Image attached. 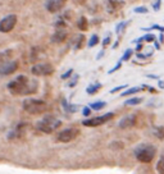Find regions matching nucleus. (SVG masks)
<instances>
[{
	"label": "nucleus",
	"mask_w": 164,
	"mask_h": 174,
	"mask_svg": "<svg viewBox=\"0 0 164 174\" xmlns=\"http://www.w3.org/2000/svg\"><path fill=\"white\" fill-rule=\"evenodd\" d=\"M7 88L12 95H30L37 91V81L30 79L26 76H18L7 84Z\"/></svg>",
	"instance_id": "1"
},
{
	"label": "nucleus",
	"mask_w": 164,
	"mask_h": 174,
	"mask_svg": "<svg viewBox=\"0 0 164 174\" xmlns=\"http://www.w3.org/2000/svg\"><path fill=\"white\" fill-rule=\"evenodd\" d=\"M22 108L23 110L27 111L28 114H32V115H37V114H42L48 110V104H46L44 100H40V99H26L23 100L22 103Z\"/></svg>",
	"instance_id": "2"
},
{
	"label": "nucleus",
	"mask_w": 164,
	"mask_h": 174,
	"mask_svg": "<svg viewBox=\"0 0 164 174\" xmlns=\"http://www.w3.org/2000/svg\"><path fill=\"white\" fill-rule=\"evenodd\" d=\"M62 126V121L53 115H45L41 121L36 123V128L42 133H53Z\"/></svg>",
	"instance_id": "3"
},
{
	"label": "nucleus",
	"mask_w": 164,
	"mask_h": 174,
	"mask_svg": "<svg viewBox=\"0 0 164 174\" xmlns=\"http://www.w3.org/2000/svg\"><path fill=\"white\" fill-rule=\"evenodd\" d=\"M134 154H135L136 159L139 161H141V163H150V161H153L155 154H157V149L153 145L142 144V145H139L134 150Z\"/></svg>",
	"instance_id": "4"
},
{
	"label": "nucleus",
	"mask_w": 164,
	"mask_h": 174,
	"mask_svg": "<svg viewBox=\"0 0 164 174\" xmlns=\"http://www.w3.org/2000/svg\"><path fill=\"white\" fill-rule=\"evenodd\" d=\"M113 117H114L113 113H107L104 115H99V117H95V118H89V119H85V121L82 122V126H85V127H99L101 124H104V123H107L108 121H110Z\"/></svg>",
	"instance_id": "5"
},
{
	"label": "nucleus",
	"mask_w": 164,
	"mask_h": 174,
	"mask_svg": "<svg viewBox=\"0 0 164 174\" xmlns=\"http://www.w3.org/2000/svg\"><path fill=\"white\" fill-rule=\"evenodd\" d=\"M78 134H80V129L76 128V127H71V128H65L62 131V132L58 133L57 140L59 142H71L72 140H75Z\"/></svg>",
	"instance_id": "6"
},
{
	"label": "nucleus",
	"mask_w": 164,
	"mask_h": 174,
	"mask_svg": "<svg viewBox=\"0 0 164 174\" xmlns=\"http://www.w3.org/2000/svg\"><path fill=\"white\" fill-rule=\"evenodd\" d=\"M17 25V15L15 14H9L7 17H4L0 21V32L3 33H8Z\"/></svg>",
	"instance_id": "7"
},
{
	"label": "nucleus",
	"mask_w": 164,
	"mask_h": 174,
	"mask_svg": "<svg viewBox=\"0 0 164 174\" xmlns=\"http://www.w3.org/2000/svg\"><path fill=\"white\" fill-rule=\"evenodd\" d=\"M54 72V67L50 63H38L31 68V73L35 76H49Z\"/></svg>",
	"instance_id": "8"
},
{
	"label": "nucleus",
	"mask_w": 164,
	"mask_h": 174,
	"mask_svg": "<svg viewBox=\"0 0 164 174\" xmlns=\"http://www.w3.org/2000/svg\"><path fill=\"white\" fill-rule=\"evenodd\" d=\"M18 69V61L17 60H10L8 63L0 65V74L1 76H8L14 73Z\"/></svg>",
	"instance_id": "9"
},
{
	"label": "nucleus",
	"mask_w": 164,
	"mask_h": 174,
	"mask_svg": "<svg viewBox=\"0 0 164 174\" xmlns=\"http://www.w3.org/2000/svg\"><path fill=\"white\" fill-rule=\"evenodd\" d=\"M136 121H137V118H136L135 114H128L120 119L118 126L119 128H131V127H134L136 124Z\"/></svg>",
	"instance_id": "10"
},
{
	"label": "nucleus",
	"mask_w": 164,
	"mask_h": 174,
	"mask_svg": "<svg viewBox=\"0 0 164 174\" xmlns=\"http://www.w3.org/2000/svg\"><path fill=\"white\" fill-rule=\"evenodd\" d=\"M45 6L50 13H57L64 6V1L63 0H52V1H46Z\"/></svg>",
	"instance_id": "11"
},
{
	"label": "nucleus",
	"mask_w": 164,
	"mask_h": 174,
	"mask_svg": "<svg viewBox=\"0 0 164 174\" xmlns=\"http://www.w3.org/2000/svg\"><path fill=\"white\" fill-rule=\"evenodd\" d=\"M26 126L27 124H23V123H22V124H18L13 131H12V132L8 133V138H9V140H13V138H18V137L23 136V134H25Z\"/></svg>",
	"instance_id": "12"
},
{
	"label": "nucleus",
	"mask_w": 164,
	"mask_h": 174,
	"mask_svg": "<svg viewBox=\"0 0 164 174\" xmlns=\"http://www.w3.org/2000/svg\"><path fill=\"white\" fill-rule=\"evenodd\" d=\"M65 37H67V31L65 30H57L55 33H53L52 36V42H55V44H59V42L64 41Z\"/></svg>",
	"instance_id": "13"
},
{
	"label": "nucleus",
	"mask_w": 164,
	"mask_h": 174,
	"mask_svg": "<svg viewBox=\"0 0 164 174\" xmlns=\"http://www.w3.org/2000/svg\"><path fill=\"white\" fill-rule=\"evenodd\" d=\"M62 106L67 113H76L77 109H78V106L76 104H69L65 99H62Z\"/></svg>",
	"instance_id": "14"
},
{
	"label": "nucleus",
	"mask_w": 164,
	"mask_h": 174,
	"mask_svg": "<svg viewBox=\"0 0 164 174\" xmlns=\"http://www.w3.org/2000/svg\"><path fill=\"white\" fill-rule=\"evenodd\" d=\"M13 55V50H5V51H1L0 53V65L8 63V61H10V58Z\"/></svg>",
	"instance_id": "15"
},
{
	"label": "nucleus",
	"mask_w": 164,
	"mask_h": 174,
	"mask_svg": "<svg viewBox=\"0 0 164 174\" xmlns=\"http://www.w3.org/2000/svg\"><path fill=\"white\" fill-rule=\"evenodd\" d=\"M103 87V84H101L100 82H96V83H91L90 86L86 88V92H87L89 95H94V94H96L97 91L100 90V88Z\"/></svg>",
	"instance_id": "16"
},
{
	"label": "nucleus",
	"mask_w": 164,
	"mask_h": 174,
	"mask_svg": "<svg viewBox=\"0 0 164 174\" xmlns=\"http://www.w3.org/2000/svg\"><path fill=\"white\" fill-rule=\"evenodd\" d=\"M107 105V103L105 101H95V103H91V104H89V108L91 110H96V111H99L101 110L103 108Z\"/></svg>",
	"instance_id": "17"
},
{
	"label": "nucleus",
	"mask_w": 164,
	"mask_h": 174,
	"mask_svg": "<svg viewBox=\"0 0 164 174\" xmlns=\"http://www.w3.org/2000/svg\"><path fill=\"white\" fill-rule=\"evenodd\" d=\"M142 41L154 42L155 41V35L154 33H146V35H144L142 37H140V38H137V40H135V42H142Z\"/></svg>",
	"instance_id": "18"
},
{
	"label": "nucleus",
	"mask_w": 164,
	"mask_h": 174,
	"mask_svg": "<svg viewBox=\"0 0 164 174\" xmlns=\"http://www.w3.org/2000/svg\"><path fill=\"white\" fill-rule=\"evenodd\" d=\"M77 27L81 30V31H86L87 30V19H86V17H80L78 21H77Z\"/></svg>",
	"instance_id": "19"
},
{
	"label": "nucleus",
	"mask_w": 164,
	"mask_h": 174,
	"mask_svg": "<svg viewBox=\"0 0 164 174\" xmlns=\"http://www.w3.org/2000/svg\"><path fill=\"white\" fill-rule=\"evenodd\" d=\"M141 91V87H131L128 88V90L123 91L122 94H120V96H128V95H134V94H137V92Z\"/></svg>",
	"instance_id": "20"
},
{
	"label": "nucleus",
	"mask_w": 164,
	"mask_h": 174,
	"mask_svg": "<svg viewBox=\"0 0 164 174\" xmlns=\"http://www.w3.org/2000/svg\"><path fill=\"white\" fill-rule=\"evenodd\" d=\"M142 103V99L141 97H132V99H128L126 103H124V105H139V104Z\"/></svg>",
	"instance_id": "21"
},
{
	"label": "nucleus",
	"mask_w": 164,
	"mask_h": 174,
	"mask_svg": "<svg viewBox=\"0 0 164 174\" xmlns=\"http://www.w3.org/2000/svg\"><path fill=\"white\" fill-rule=\"evenodd\" d=\"M97 44H99V36H97V35H92L91 38H90V41H89V44H87V46L89 48H94V46H96Z\"/></svg>",
	"instance_id": "22"
},
{
	"label": "nucleus",
	"mask_w": 164,
	"mask_h": 174,
	"mask_svg": "<svg viewBox=\"0 0 164 174\" xmlns=\"http://www.w3.org/2000/svg\"><path fill=\"white\" fill-rule=\"evenodd\" d=\"M157 170L159 172V174H164V155L159 159V161L157 163Z\"/></svg>",
	"instance_id": "23"
},
{
	"label": "nucleus",
	"mask_w": 164,
	"mask_h": 174,
	"mask_svg": "<svg viewBox=\"0 0 164 174\" xmlns=\"http://www.w3.org/2000/svg\"><path fill=\"white\" fill-rule=\"evenodd\" d=\"M132 54H134V50H132V49H127L126 51H124V54L122 55V58H120V60H122V61L130 60V58L132 56Z\"/></svg>",
	"instance_id": "24"
},
{
	"label": "nucleus",
	"mask_w": 164,
	"mask_h": 174,
	"mask_svg": "<svg viewBox=\"0 0 164 174\" xmlns=\"http://www.w3.org/2000/svg\"><path fill=\"white\" fill-rule=\"evenodd\" d=\"M126 27H127V22H120V23H118V26L115 27V33L117 35H120V33H122V31H124Z\"/></svg>",
	"instance_id": "25"
},
{
	"label": "nucleus",
	"mask_w": 164,
	"mask_h": 174,
	"mask_svg": "<svg viewBox=\"0 0 164 174\" xmlns=\"http://www.w3.org/2000/svg\"><path fill=\"white\" fill-rule=\"evenodd\" d=\"M141 30H142V31H153V30H158V31H160V33L164 32V27L159 26V25H153V26L147 27V28H141Z\"/></svg>",
	"instance_id": "26"
},
{
	"label": "nucleus",
	"mask_w": 164,
	"mask_h": 174,
	"mask_svg": "<svg viewBox=\"0 0 164 174\" xmlns=\"http://www.w3.org/2000/svg\"><path fill=\"white\" fill-rule=\"evenodd\" d=\"M134 12L135 13H137V14H145V13H147V8L146 6H137V8H135L134 9Z\"/></svg>",
	"instance_id": "27"
},
{
	"label": "nucleus",
	"mask_w": 164,
	"mask_h": 174,
	"mask_svg": "<svg viewBox=\"0 0 164 174\" xmlns=\"http://www.w3.org/2000/svg\"><path fill=\"white\" fill-rule=\"evenodd\" d=\"M78 74H73V78L71 79V82L68 83V87H75L76 84H77V82H78Z\"/></svg>",
	"instance_id": "28"
},
{
	"label": "nucleus",
	"mask_w": 164,
	"mask_h": 174,
	"mask_svg": "<svg viewBox=\"0 0 164 174\" xmlns=\"http://www.w3.org/2000/svg\"><path fill=\"white\" fill-rule=\"evenodd\" d=\"M151 55H153V51H149L146 55H145V54H142V53H137V54H136V56H137L139 59H144V60L147 59V58L151 56Z\"/></svg>",
	"instance_id": "29"
},
{
	"label": "nucleus",
	"mask_w": 164,
	"mask_h": 174,
	"mask_svg": "<svg viewBox=\"0 0 164 174\" xmlns=\"http://www.w3.org/2000/svg\"><path fill=\"white\" fill-rule=\"evenodd\" d=\"M120 65H122V60H119V61H118V63H117V64H115V67H113L112 69H109V71H108V74H112V73H114V72H117V71H118V69L120 68Z\"/></svg>",
	"instance_id": "30"
},
{
	"label": "nucleus",
	"mask_w": 164,
	"mask_h": 174,
	"mask_svg": "<svg viewBox=\"0 0 164 174\" xmlns=\"http://www.w3.org/2000/svg\"><path fill=\"white\" fill-rule=\"evenodd\" d=\"M127 87H128L127 84H120V86H118V87L112 88V90H110V94H115V92H118V91H120V90H124V88H127Z\"/></svg>",
	"instance_id": "31"
},
{
	"label": "nucleus",
	"mask_w": 164,
	"mask_h": 174,
	"mask_svg": "<svg viewBox=\"0 0 164 174\" xmlns=\"http://www.w3.org/2000/svg\"><path fill=\"white\" fill-rule=\"evenodd\" d=\"M72 76H73V69L71 68V69H68L64 74H62V79H67V78H69V77H72Z\"/></svg>",
	"instance_id": "32"
},
{
	"label": "nucleus",
	"mask_w": 164,
	"mask_h": 174,
	"mask_svg": "<svg viewBox=\"0 0 164 174\" xmlns=\"http://www.w3.org/2000/svg\"><path fill=\"white\" fill-rule=\"evenodd\" d=\"M82 115H83V117H89V115H91V109H90L89 106H83L82 108Z\"/></svg>",
	"instance_id": "33"
},
{
	"label": "nucleus",
	"mask_w": 164,
	"mask_h": 174,
	"mask_svg": "<svg viewBox=\"0 0 164 174\" xmlns=\"http://www.w3.org/2000/svg\"><path fill=\"white\" fill-rule=\"evenodd\" d=\"M160 6H162V1H160V0H157V1L153 3V9L155 12H158L159 9H160Z\"/></svg>",
	"instance_id": "34"
},
{
	"label": "nucleus",
	"mask_w": 164,
	"mask_h": 174,
	"mask_svg": "<svg viewBox=\"0 0 164 174\" xmlns=\"http://www.w3.org/2000/svg\"><path fill=\"white\" fill-rule=\"evenodd\" d=\"M83 40H85V36H83V35H80L78 40H77V45L75 46V48H76V49H80V48H81V44L83 42Z\"/></svg>",
	"instance_id": "35"
},
{
	"label": "nucleus",
	"mask_w": 164,
	"mask_h": 174,
	"mask_svg": "<svg viewBox=\"0 0 164 174\" xmlns=\"http://www.w3.org/2000/svg\"><path fill=\"white\" fill-rule=\"evenodd\" d=\"M155 132H157L158 137L160 138V140H164V134H163V129L162 128H155Z\"/></svg>",
	"instance_id": "36"
},
{
	"label": "nucleus",
	"mask_w": 164,
	"mask_h": 174,
	"mask_svg": "<svg viewBox=\"0 0 164 174\" xmlns=\"http://www.w3.org/2000/svg\"><path fill=\"white\" fill-rule=\"evenodd\" d=\"M109 42H110V35H108L107 37L103 40V46H107V45H109Z\"/></svg>",
	"instance_id": "37"
},
{
	"label": "nucleus",
	"mask_w": 164,
	"mask_h": 174,
	"mask_svg": "<svg viewBox=\"0 0 164 174\" xmlns=\"http://www.w3.org/2000/svg\"><path fill=\"white\" fill-rule=\"evenodd\" d=\"M159 42H160V44H164V35L163 33L159 35Z\"/></svg>",
	"instance_id": "38"
},
{
	"label": "nucleus",
	"mask_w": 164,
	"mask_h": 174,
	"mask_svg": "<svg viewBox=\"0 0 164 174\" xmlns=\"http://www.w3.org/2000/svg\"><path fill=\"white\" fill-rule=\"evenodd\" d=\"M147 77L151 79H159V76H155V74H147Z\"/></svg>",
	"instance_id": "39"
},
{
	"label": "nucleus",
	"mask_w": 164,
	"mask_h": 174,
	"mask_svg": "<svg viewBox=\"0 0 164 174\" xmlns=\"http://www.w3.org/2000/svg\"><path fill=\"white\" fill-rule=\"evenodd\" d=\"M104 55V50H101V51H99V54H97V56H96V59H100L101 56Z\"/></svg>",
	"instance_id": "40"
},
{
	"label": "nucleus",
	"mask_w": 164,
	"mask_h": 174,
	"mask_svg": "<svg viewBox=\"0 0 164 174\" xmlns=\"http://www.w3.org/2000/svg\"><path fill=\"white\" fill-rule=\"evenodd\" d=\"M144 48V45L142 44H140V45H137V48H136V51H140V50H141Z\"/></svg>",
	"instance_id": "41"
},
{
	"label": "nucleus",
	"mask_w": 164,
	"mask_h": 174,
	"mask_svg": "<svg viewBox=\"0 0 164 174\" xmlns=\"http://www.w3.org/2000/svg\"><path fill=\"white\" fill-rule=\"evenodd\" d=\"M159 88H164V82H163V81H159Z\"/></svg>",
	"instance_id": "42"
},
{
	"label": "nucleus",
	"mask_w": 164,
	"mask_h": 174,
	"mask_svg": "<svg viewBox=\"0 0 164 174\" xmlns=\"http://www.w3.org/2000/svg\"><path fill=\"white\" fill-rule=\"evenodd\" d=\"M154 44H155V49H157V50H159V49H160V45H159L157 41H154Z\"/></svg>",
	"instance_id": "43"
},
{
	"label": "nucleus",
	"mask_w": 164,
	"mask_h": 174,
	"mask_svg": "<svg viewBox=\"0 0 164 174\" xmlns=\"http://www.w3.org/2000/svg\"><path fill=\"white\" fill-rule=\"evenodd\" d=\"M147 90H149L150 92H157V90H155V88H153V87H149V86H147Z\"/></svg>",
	"instance_id": "44"
}]
</instances>
